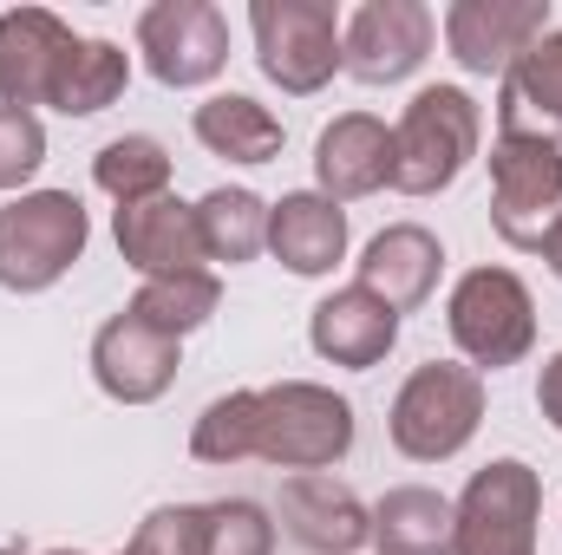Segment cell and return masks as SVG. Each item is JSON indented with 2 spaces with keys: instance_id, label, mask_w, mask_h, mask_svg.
I'll return each mask as SVG.
<instances>
[{
  "instance_id": "obj_1",
  "label": "cell",
  "mask_w": 562,
  "mask_h": 555,
  "mask_svg": "<svg viewBox=\"0 0 562 555\" xmlns=\"http://www.w3.org/2000/svg\"><path fill=\"white\" fill-rule=\"evenodd\" d=\"M353 451V406L334 386L314 380H281L256 393H223L210 399L196 431H190V457L196 464H243L262 457L276 471H334Z\"/></svg>"
},
{
  "instance_id": "obj_2",
  "label": "cell",
  "mask_w": 562,
  "mask_h": 555,
  "mask_svg": "<svg viewBox=\"0 0 562 555\" xmlns=\"http://www.w3.org/2000/svg\"><path fill=\"white\" fill-rule=\"evenodd\" d=\"M484 144V112L464 86H425L393 125V190L438 196L451 190Z\"/></svg>"
},
{
  "instance_id": "obj_3",
  "label": "cell",
  "mask_w": 562,
  "mask_h": 555,
  "mask_svg": "<svg viewBox=\"0 0 562 555\" xmlns=\"http://www.w3.org/2000/svg\"><path fill=\"white\" fill-rule=\"evenodd\" d=\"M484 424V373L477 366H458V360H425L413 366V380L400 386L386 431L400 444V457L413 464H445L458 457Z\"/></svg>"
},
{
  "instance_id": "obj_4",
  "label": "cell",
  "mask_w": 562,
  "mask_h": 555,
  "mask_svg": "<svg viewBox=\"0 0 562 555\" xmlns=\"http://www.w3.org/2000/svg\"><path fill=\"white\" fill-rule=\"evenodd\" d=\"M537 523H543V477L524 457H491L451 503L445 555H537Z\"/></svg>"
},
{
  "instance_id": "obj_5",
  "label": "cell",
  "mask_w": 562,
  "mask_h": 555,
  "mask_svg": "<svg viewBox=\"0 0 562 555\" xmlns=\"http://www.w3.org/2000/svg\"><path fill=\"white\" fill-rule=\"evenodd\" d=\"M92 242L86 203L72 190H26L0 209V287L40 294L66 275Z\"/></svg>"
},
{
  "instance_id": "obj_6",
  "label": "cell",
  "mask_w": 562,
  "mask_h": 555,
  "mask_svg": "<svg viewBox=\"0 0 562 555\" xmlns=\"http://www.w3.org/2000/svg\"><path fill=\"white\" fill-rule=\"evenodd\" d=\"M445 327H451L458 353L477 373H497V366L530 360V347H537V301L510 269H471V275H458L451 301H445Z\"/></svg>"
},
{
  "instance_id": "obj_7",
  "label": "cell",
  "mask_w": 562,
  "mask_h": 555,
  "mask_svg": "<svg viewBox=\"0 0 562 555\" xmlns=\"http://www.w3.org/2000/svg\"><path fill=\"white\" fill-rule=\"evenodd\" d=\"M256 66L288 99H314L340 72V13L327 0H256Z\"/></svg>"
},
{
  "instance_id": "obj_8",
  "label": "cell",
  "mask_w": 562,
  "mask_h": 555,
  "mask_svg": "<svg viewBox=\"0 0 562 555\" xmlns=\"http://www.w3.org/2000/svg\"><path fill=\"white\" fill-rule=\"evenodd\" d=\"M562 216V144L497 138L491 144V229L510 249H543Z\"/></svg>"
},
{
  "instance_id": "obj_9",
  "label": "cell",
  "mask_w": 562,
  "mask_h": 555,
  "mask_svg": "<svg viewBox=\"0 0 562 555\" xmlns=\"http://www.w3.org/2000/svg\"><path fill=\"white\" fill-rule=\"evenodd\" d=\"M144 72L170 92L210 86L229 66V20L210 0H150L138 13Z\"/></svg>"
},
{
  "instance_id": "obj_10",
  "label": "cell",
  "mask_w": 562,
  "mask_h": 555,
  "mask_svg": "<svg viewBox=\"0 0 562 555\" xmlns=\"http://www.w3.org/2000/svg\"><path fill=\"white\" fill-rule=\"evenodd\" d=\"M431 33L438 20L425 0H367L340 26V72H353L360 86H400L425 66Z\"/></svg>"
},
{
  "instance_id": "obj_11",
  "label": "cell",
  "mask_w": 562,
  "mask_h": 555,
  "mask_svg": "<svg viewBox=\"0 0 562 555\" xmlns=\"http://www.w3.org/2000/svg\"><path fill=\"white\" fill-rule=\"evenodd\" d=\"M543 33H550V0H451L445 7V46L477 79H504Z\"/></svg>"
},
{
  "instance_id": "obj_12",
  "label": "cell",
  "mask_w": 562,
  "mask_h": 555,
  "mask_svg": "<svg viewBox=\"0 0 562 555\" xmlns=\"http://www.w3.org/2000/svg\"><path fill=\"white\" fill-rule=\"evenodd\" d=\"M177 366H183L177 340L157 333V327H144L138 314H112V320L92 333V380H99V393L119 399V406H150V399H164V393L177 386Z\"/></svg>"
},
{
  "instance_id": "obj_13",
  "label": "cell",
  "mask_w": 562,
  "mask_h": 555,
  "mask_svg": "<svg viewBox=\"0 0 562 555\" xmlns=\"http://www.w3.org/2000/svg\"><path fill=\"white\" fill-rule=\"evenodd\" d=\"M72 46H79V33L59 13H46V7L0 13V105H13V112L53 105L59 66H66Z\"/></svg>"
},
{
  "instance_id": "obj_14",
  "label": "cell",
  "mask_w": 562,
  "mask_h": 555,
  "mask_svg": "<svg viewBox=\"0 0 562 555\" xmlns=\"http://www.w3.org/2000/svg\"><path fill=\"white\" fill-rule=\"evenodd\" d=\"M112 236H119V256L138 269L144 281L164 275H196L210 256H203V236H196V203L183 196H150V203H125L112 216Z\"/></svg>"
},
{
  "instance_id": "obj_15",
  "label": "cell",
  "mask_w": 562,
  "mask_h": 555,
  "mask_svg": "<svg viewBox=\"0 0 562 555\" xmlns=\"http://www.w3.org/2000/svg\"><path fill=\"white\" fill-rule=\"evenodd\" d=\"M281 530L307 555H353L373 543V510L327 471H301L281 484Z\"/></svg>"
},
{
  "instance_id": "obj_16",
  "label": "cell",
  "mask_w": 562,
  "mask_h": 555,
  "mask_svg": "<svg viewBox=\"0 0 562 555\" xmlns=\"http://www.w3.org/2000/svg\"><path fill=\"white\" fill-rule=\"evenodd\" d=\"M314 183L327 203H360L393 183V132L373 112H340L314 138Z\"/></svg>"
},
{
  "instance_id": "obj_17",
  "label": "cell",
  "mask_w": 562,
  "mask_h": 555,
  "mask_svg": "<svg viewBox=\"0 0 562 555\" xmlns=\"http://www.w3.org/2000/svg\"><path fill=\"white\" fill-rule=\"evenodd\" d=\"M307 340H314L321 360L367 373V366H380V360L393 353V340H400V314H393L380 294H367V287L353 281V287H334V294L307 314Z\"/></svg>"
},
{
  "instance_id": "obj_18",
  "label": "cell",
  "mask_w": 562,
  "mask_h": 555,
  "mask_svg": "<svg viewBox=\"0 0 562 555\" xmlns=\"http://www.w3.org/2000/svg\"><path fill=\"white\" fill-rule=\"evenodd\" d=\"M445 275V249H438V236L425 229V223H393V229H380L373 242H367V256H360V287L367 294H380L393 314H413L431 301V287Z\"/></svg>"
},
{
  "instance_id": "obj_19",
  "label": "cell",
  "mask_w": 562,
  "mask_h": 555,
  "mask_svg": "<svg viewBox=\"0 0 562 555\" xmlns=\"http://www.w3.org/2000/svg\"><path fill=\"white\" fill-rule=\"evenodd\" d=\"M269 249L288 275H327L347 256V209L321 190H288L281 203H269Z\"/></svg>"
},
{
  "instance_id": "obj_20",
  "label": "cell",
  "mask_w": 562,
  "mask_h": 555,
  "mask_svg": "<svg viewBox=\"0 0 562 555\" xmlns=\"http://www.w3.org/2000/svg\"><path fill=\"white\" fill-rule=\"evenodd\" d=\"M550 125H562V26L497 79V138H550Z\"/></svg>"
},
{
  "instance_id": "obj_21",
  "label": "cell",
  "mask_w": 562,
  "mask_h": 555,
  "mask_svg": "<svg viewBox=\"0 0 562 555\" xmlns=\"http://www.w3.org/2000/svg\"><path fill=\"white\" fill-rule=\"evenodd\" d=\"M190 132H196L203 150H216V157H229V163H276L281 157V118L269 105H256L249 92H216V99H203L196 118H190Z\"/></svg>"
},
{
  "instance_id": "obj_22",
  "label": "cell",
  "mask_w": 562,
  "mask_h": 555,
  "mask_svg": "<svg viewBox=\"0 0 562 555\" xmlns=\"http://www.w3.org/2000/svg\"><path fill=\"white\" fill-rule=\"evenodd\" d=\"M373 550L380 555H445L451 550V497L400 484L373 503Z\"/></svg>"
},
{
  "instance_id": "obj_23",
  "label": "cell",
  "mask_w": 562,
  "mask_h": 555,
  "mask_svg": "<svg viewBox=\"0 0 562 555\" xmlns=\"http://www.w3.org/2000/svg\"><path fill=\"white\" fill-rule=\"evenodd\" d=\"M132 86V53L112 46V39H79L59 66V86H53V112L66 118H99L105 105H119Z\"/></svg>"
},
{
  "instance_id": "obj_24",
  "label": "cell",
  "mask_w": 562,
  "mask_h": 555,
  "mask_svg": "<svg viewBox=\"0 0 562 555\" xmlns=\"http://www.w3.org/2000/svg\"><path fill=\"white\" fill-rule=\"evenodd\" d=\"M196 236H203V256L210 262H256L262 249H269V203L256 196V190H210L203 203H196Z\"/></svg>"
},
{
  "instance_id": "obj_25",
  "label": "cell",
  "mask_w": 562,
  "mask_h": 555,
  "mask_svg": "<svg viewBox=\"0 0 562 555\" xmlns=\"http://www.w3.org/2000/svg\"><path fill=\"white\" fill-rule=\"evenodd\" d=\"M216 307H223V281L210 275V269L144 281L138 294L125 301V314H138L144 327H157V333H170V340H183V333H196L203 320H216Z\"/></svg>"
},
{
  "instance_id": "obj_26",
  "label": "cell",
  "mask_w": 562,
  "mask_h": 555,
  "mask_svg": "<svg viewBox=\"0 0 562 555\" xmlns=\"http://www.w3.org/2000/svg\"><path fill=\"white\" fill-rule=\"evenodd\" d=\"M92 183H99L119 209H125V203H150V196L170 190V150L157 138H144V132H125V138H112L92 157Z\"/></svg>"
},
{
  "instance_id": "obj_27",
  "label": "cell",
  "mask_w": 562,
  "mask_h": 555,
  "mask_svg": "<svg viewBox=\"0 0 562 555\" xmlns=\"http://www.w3.org/2000/svg\"><path fill=\"white\" fill-rule=\"evenodd\" d=\"M196 555H276V523L249 497L196 503Z\"/></svg>"
},
{
  "instance_id": "obj_28",
  "label": "cell",
  "mask_w": 562,
  "mask_h": 555,
  "mask_svg": "<svg viewBox=\"0 0 562 555\" xmlns=\"http://www.w3.org/2000/svg\"><path fill=\"white\" fill-rule=\"evenodd\" d=\"M40 163H46V132H40V118L0 105V190H20Z\"/></svg>"
},
{
  "instance_id": "obj_29",
  "label": "cell",
  "mask_w": 562,
  "mask_h": 555,
  "mask_svg": "<svg viewBox=\"0 0 562 555\" xmlns=\"http://www.w3.org/2000/svg\"><path fill=\"white\" fill-rule=\"evenodd\" d=\"M125 555H196V503H164L138 523Z\"/></svg>"
},
{
  "instance_id": "obj_30",
  "label": "cell",
  "mask_w": 562,
  "mask_h": 555,
  "mask_svg": "<svg viewBox=\"0 0 562 555\" xmlns=\"http://www.w3.org/2000/svg\"><path fill=\"white\" fill-rule=\"evenodd\" d=\"M537 412L562 431V353H550V360H543V380H537Z\"/></svg>"
},
{
  "instance_id": "obj_31",
  "label": "cell",
  "mask_w": 562,
  "mask_h": 555,
  "mask_svg": "<svg viewBox=\"0 0 562 555\" xmlns=\"http://www.w3.org/2000/svg\"><path fill=\"white\" fill-rule=\"evenodd\" d=\"M537 256H543V262H550V275L562 281V216H557V229L543 236V249H537Z\"/></svg>"
},
{
  "instance_id": "obj_32",
  "label": "cell",
  "mask_w": 562,
  "mask_h": 555,
  "mask_svg": "<svg viewBox=\"0 0 562 555\" xmlns=\"http://www.w3.org/2000/svg\"><path fill=\"white\" fill-rule=\"evenodd\" d=\"M46 555H86V550H46Z\"/></svg>"
},
{
  "instance_id": "obj_33",
  "label": "cell",
  "mask_w": 562,
  "mask_h": 555,
  "mask_svg": "<svg viewBox=\"0 0 562 555\" xmlns=\"http://www.w3.org/2000/svg\"><path fill=\"white\" fill-rule=\"evenodd\" d=\"M0 555H26V550H0Z\"/></svg>"
}]
</instances>
